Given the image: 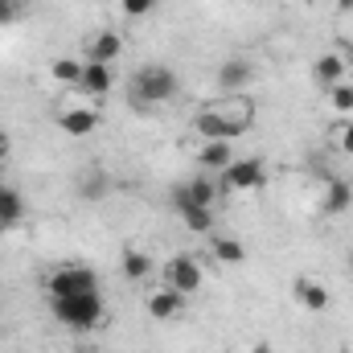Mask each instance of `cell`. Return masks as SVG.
<instances>
[{"label":"cell","instance_id":"6da1fadb","mask_svg":"<svg viewBox=\"0 0 353 353\" xmlns=\"http://www.w3.org/2000/svg\"><path fill=\"white\" fill-rule=\"evenodd\" d=\"M255 123V107L247 99H226V103H205L193 115V132L201 140H239L243 132H251Z\"/></svg>","mask_w":353,"mask_h":353},{"label":"cell","instance_id":"7a4b0ae2","mask_svg":"<svg viewBox=\"0 0 353 353\" xmlns=\"http://www.w3.org/2000/svg\"><path fill=\"white\" fill-rule=\"evenodd\" d=\"M176 94H181V79H176V70L161 66V62H148L132 74V103L136 107H157Z\"/></svg>","mask_w":353,"mask_h":353},{"label":"cell","instance_id":"3957f363","mask_svg":"<svg viewBox=\"0 0 353 353\" xmlns=\"http://www.w3.org/2000/svg\"><path fill=\"white\" fill-rule=\"evenodd\" d=\"M50 312H54V321H62L66 329L87 333V329H94V325L103 321L107 304H103L99 288H90V292H79V296H58V300H50Z\"/></svg>","mask_w":353,"mask_h":353},{"label":"cell","instance_id":"277c9868","mask_svg":"<svg viewBox=\"0 0 353 353\" xmlns=\"http://www.w3.org/2000/svg\"><path fill=\"white\" fill-rule=\"evenodd\" d=\"M46 288H50V300H58V296H79V292L99 288V275H94L90 267H58V271L46 279Z\"/></svg>","mask_w":353,"mask_h":353},{"label":"cell","instance_id":"5b68a950","mask_svg":"<svg viewBox=\"0 0 353 353\" xmlns=\"http://www.w3.org/2000/svg\"><path fill=\"white\" fill-rule=\"evenodd\" d=\"M161 279H165V288L189 296V292L201 288V267H197V259H189V255H173L169 263L161 267Z\"/></svg>","mask_w":353,"mask_h":353},{"label":"cell","instance_id":"8992f818","mask_svg":"<svg viewBox=\"0 0 353 353\" xmlns=\"http://www.w3.org/2000/svg\"><path fill=\"white\" fill-rule=\"evenodd\" d=\"M267 181V169L259 157H247V161H234L230 169H222V185L226 189H259Z\"/></svg>","mask_w":353,"mask_h":353},{"label":"cell","instance_id":"52a82bcc","mask_svg":"<svg viewBox=\"0 0 353 353\" xmlns=\"http://www.w3.org/2000/svg\"><path fill=\"white\" fill-rule=\"evenodd\" d=\"M197 165H201L205 173H222V169H230V165H234V148H230V140H205L201 152H197Z\"/></svg>","mask_w":353,"mask_h":353},{"label":"cell","instance_id":"ba28073f","mask_svg":"<svg viewBox=\"0 0 353 353\" xmlns=\"http://www.w3.org/2000/svg\"><path fill=\"white\" fill-rule=\"evenodd\" d=\"M251 62L247 58H230V62H222L218 66V87L226 90V94H234V90H243L247 83H251Z\"/></svg>","mask_w":353,"mask_h":353},{"label":"cell","instance_id":"9c48e42d","mask_svg":"<svg viewBox=\"0 0 353 353\" xmlns=\"http://www.w3.org/2000/svg\"><path fill=\"white\" fill-rule=\"evenodd\" d=\"M111 83H115L111 62H83V83H79V90H87V94H107Z\"/></svg>","mask_w":353,"mask_h":353},{"label":"cell","instance_id":"30bf717a","mask_svg":"<svg viewBox=\"0 0 353 353\" xmlns=\"http://www.w3.org/2000/svg\"><path fill=\"white\" fill-rule=\"evenodd\" d=\"M329 181V189H325V201H321V210L325 214H345L353 205V185L345 176H325Z\"/></svg>","mask_w":353,"mask_h":353},{"label":"cell","instance_id":"8fae6325","mask_svg":"<svg viewBox=\"0 0 353 353\" xmlns=\"http://www.w3.org/2000/svg\"><path fill=\"white\" fill-rule=\"evenodd\" d=\"M345 58L341 54H325V58H316L312 62V79L321 83V87H337V83H345Z\"/></svg>","mask_w":353,"mask_h":353},{"label":"cell","instance_id":"7c38bea8","mask_svg":"<svg viewBox=\"0 0 353 353\" xmlns=\"http://www.w3.org/2000/svg\"><path fill=\"white\" fill-rule=\"evenodd\" d=\"M181 308H185V296L173 288H161L157 296H148V316H157V321H173V316H181Z\"/></svg>","mask_w":353,"mask_h":353},{"label":"cell","instance_id":"4fadbf2b","mask_svg":"<svg viewBox=\"0 0 353 353\" xmlns=\"http://www.w3.org/2000/svg\"><path fill=\"white\" fill-rule=\"evenodd\" d=\"M58 128H62L66 136H90V132L99 128V115H94L90 107H74V111H62V115H58Z\"/></svg>","mask_w":353,"mask_h":353},{"label":"cell","instance_id":"5bb4252c","mask_svg":"<svg viewBox=\"0 0 353 353\" xmlns=\"http://www.w3.org/2000/svg\"><path fill=\"white\" fill-rule=\"evenodd\" d=\"M119 50H123V37L119 33H94L90 37V46H87V62H115L119 58Z\"/></svg>","mask_w":353,"mask_h":353},{"label":"cell","instance_id":"9a60e30c","mask_svg":"<svg viewBox=\"0 0 353 353\" xmlns=\"http://www.w3.org/2000/svg\"><path fill=\"white\" fill-rule=\"evenodd\" d=\"M296 300H300L308 312H325V308H329V292H325L316 279H308V275L296 279Z\"/></svg>","mask_w":353,"mask_h":353},{"label":"cell","instance_id":"2e32d148","mask_svg":"<svg viewBox=\"0 0 353 353\" xmlns=\"http://www.w3.org/2000/svg\"><path fill=\"white\" fill-rule=\"evenodd\" d=\"M25 218V197L17 193V189H4L0 185V226L8 230V226H17Z\"/></svg>","mask_w":353,"mask_h":353},{"label":"cell","instance_id":"e0dca14e","mask_svg":"<svg viewBox=\"0 0 353 353\" xmlns=\"http://www.w3.org/2000/svg\"><path fill=\"white\" fill-rule=\"evenodd\" d=\"M176 218L185 222L189 234H210V230H214V210H205V205H189V210H181Z\"/></svg>","mask_w":353,"mask_h":353},{"label":"cell","instance_id":"ac0fdd59","mask_svg":"<svg viewBox=\"0 0 353 353\" xmlns=\"http://www.w3.org/2000/svg\"><path fill=\"white\" fill-rule=\"evenodd\" d=\"M107 193H111V176L107 173H87L79 181V197L83 201H103Z\"/></svg>","mask_w":353,"mask_h":353},{"label":"cell","instance_id":"d6986e66","mask_svg":"<svg viewBox=\"0 0 353 353\" xmlns=\"http://www.w3.org/2000/svg\"><path fill=\"white\" fill-rule=\"evenodd\" d=\"M189 193H193V201H197V205L214 210V201H218V181H214L210 173L193 176V181H189Z\"/></svg>","mask_w":353,"mask_h":353},{"label":"cell","instance_id":"ffe728a7","mask_svg":"<svg viewBox=\"0 0 353 353\" xmlns=\"http://www.w3.org/2000/svg\"><path fill=\"white\" fill-rule=\"evenodd\" d=\"M50 74H54L62 87H79V83H83V62H74V58H58V62L50 66Z\"/></svg>","mask_w":353,"mask_h":353},{"label":"cell","instance_id":"44dd1931","mask_svg":"<svg viewBox=\"0 0 353 353\" xmlns=\"http://www.w3.org/2000/svg\"><path fill=\"white\" fill-rule=\"evenodd\" d=\"M123 275H128L132 283L148 279V275H152V259H148L144 251H128V255H123Z\"/></svg>","mask_w":353,"mask_h":353},{"label":"cell","instance_id":"7402d4cb","mask_svg":"<svg viewBox=\"0 0 353 353\" xmlns=\"http://www.w3.org/2000/svg\"><path fill=\"white\" fill-rule=\"evenodd\" d=\"M210 247H214V255H218V263H243V259H247V251H243V243H234V239H214Z\"/></svg>","mask_w":353,"mask_h":353},{"label":"cell","instance_id":"603a6c76","mask_svg":"<svg viewBox=\"0 0 353 353\" xmlns=\"http://www.w3.org/2000/svg\"><path fill=\"white\" fill-rule=\"evenodd\" d=\"M329 99H333V107H337V111H353V87H350V83L329 87Z\"/></svg>","mask_w":353,"mask_h":353},{"label":"cell","instance_id":"cb8c5ba5","mask_svg":"<svg viewBox=\"0 0 353 353\" xmlns=\"http://www.w3.org/2000/svg\"><path fill=\"white\" fill-rule=\"evenodd\" d=\"M21 12H25V0H0V25L21 21Z\"/></svg>","mask_w":353,"mask_h":353},{"label":"cell","instance_id":"d4e9b609","mask_svg":"<svg viewBox=\"0 0 353 353\" xmlns=\"http://www.w3.org/2000/svg\"><path fill=\"white\" fill-rule=\"evenodd\" d=\"M123 4V17H148L157 8V0H119Z\"/></svg>","mask_w":353,"mask_h":353},{"label":"cell","instance_id":"484cf974","mask_svg":"<svg viewBox=\"0 0 353 353\" xmlns=\"http://www.w3.org/2000/svg\"><path fill=\"white\" fill-rule=\"evenodd\" d=\"M337 148L353 157V119H350V123H341V132H337Z\"/></svg>","mask_w":353,"mask_h":353},{"label":"cell","instance_id":"4316f807","mask_svg":"<svg viewBox=\"0 0 353 353\" xmlns=\"http://www.w3.org/2000/svg\"><path fill=\"white\" fill-rule=\"evenodd\" d=\"M251 353H275V350H271L267 341H255V350H251Z\"/></svg>","mask_w":353,"mask_h":353},{"label":"cell","instance_id":"83f0119b","mask_svg":"<svg viewBox=\"0 0 353 353\" xmlns=\"http://www.w3.org/2000/svg\"><path fill=\"white\" fill-rule=\"evenodd\" d=\"M337 8H341V12H353V0H337Z\"/></svg>","mask_w":353,"mask_h":353}]
</instances>
